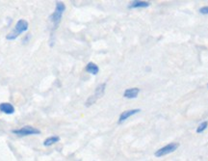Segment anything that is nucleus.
I'll return each mask as SVG.
<instances>
[{"label":"nucleus","mask_w":208,"mask_h":161,"mask_svg":"<svg viewBox=\"0 0 208 161\" xmlns=\"http://www.w3.org/2000/svg\"><path fill=\"white\" fill-rule=\"evenodd\" d=\"M151 5L147 1H142V0H135L132 1L128 5V9H138V8H146Z\"/></svg>","instance_id":"8"},{"label":"nucleus","mask_w":208,"mask_h":161,"mask_svg":"<svg viewBox=\"0 0 208 161\" xmlns=\"http://www.w3.org/2000/svg\"><path fill=\"white\" fill-rule=\"evenodd\" d=\"M207 87H208V84H207Z\"/></svg>","instance_id":"15"},{"label":"nucleus","mask_w":208,"mask_h":161,"mask_svg":"<svg viewBox=\"0 0 208 161\" xmlns=\"http://www.w3.org/2000/svg\"><path fill=\"white\" fill-rule=\"evenodd\" d=\"M59 141H60V137L57 136V135H53V136L48 137L44 141V146L45 147H50V146L54 145V144H56Z\"/></svg>","instance_id":"11"},{"label":"nucleus","mask_w":208,"mask_h":161,"mask_svg":"<svg viewBox=\"0 0 208 161\" xmlns=\"http://www.w3.org/2000/svg\"><path fill=\"white\" fill-rule=\"evenodd\" d=\"M207 126H208V122L207 121H204L202 124H199L197 128V133H202V132H203L207 128Z\"/></svg>","instance_id":"12"},{"label":"nucleus","mask_w":208,"mask_h":161,"mask_svg":"<svg viewBox=\"0 0 208 161\" xmlns=\"http://www.w3.org/2000/svg\"><path fill=\"white\" fill-rule=\"evenodd\" d=\"M12 132L15 135H18V136H28V135H35V134H40V130L34 128V126L32 125H24L20 128H18V129H13Z\"/></svg>","instance_id":"3"},{"label":"nucleus","mask_w":208,"mask_h":161,"mask_svg":"<svg viewBox=\"0 0 208 161\" xmlns=\"http://www.w3.org/2000/svg\"><path fill=\"white\" fill-rule=\"evenodd\" d=\"M141 111L140 109H131V110H126V111H123L121 115H120V118H119V121L118 123L119 124H121L122 122H124L125 120H127V119L133 115H135L137 113H139Z\"/></svg>","instance_id":"6"},{"label":"nucleus","mask_w":208,"mask_h":161,"mask_svg":"<svg viewBox=\"0 0 208 161\" xmlns=\"http://www.w3.org/2000/svg\"><path fill=\"white\" fill-rule=\"evenodd\" d=\"M28 27H29V24H28V22L25 20H19L18 22H16L15 26V29L6 36V39L9 40V41L15 40L16 38L20 35L21 33L27 31Z\"/></svg>","instance_id":"2"},{"label":"nucleus","mask_w":208,"mask_h":161,"mask_svg":"<svg viewBox=\"0 0 208 161\" xmlns=\"http://www.w3.org/2000/svg\"><path fill=\"white\" fill-rule=\"evenodd\" d=\"M105 88H106V83H102V84H100V85H98V86L96 87V89L95 94H94V95H91V96L87 99V101L85 102V105H86L87 107H89V106H91V105H93L98 98H100L104 95Z\"/></svg>","instance_id":"4"},{"label":"nucleus","mask_w":208,"mask_h":161,"mask_svg":"<svg viewBox=\"0 0 208 161\" xmlns=\"http://www.w3.org/2000/svg\"><path fill=\"white\" fill-rule=\"evenodd\" d=\"M85 71L87 72H89V73H91V74L96 75L99 72V67H98V66L96 64H95L93 62H89L86 65V67H85Z\"/></svg>","instance_id":"10"},{"label":"nucleus","mask_w":208,"mask_h":161,"mask_svg":"<svg viewBox=\"0 0 208 161\" xmlns=\"http://www.w3.org/2000/svg\"><path fill=\"white\" fill-rule=\"evenodd\" d=\"M65 10H66L65 3H63L62 1H57L56 2V6H55V10L51 14L50 18H49V19H50L51 23L53 24L54 29H57V27L59 26Z\"/></svg>","instance_id":"1"},{"label":"nucleus","mask_w":208,"mask_h":161,"mask_svg":"<svg viewBox=\"0 0 208 161\" xmlns=\"http://www.w3.org/2000/svg\"><path fill=\"white\" fill-rule=\"evenodd\" d=\"M179 147V144L177 143H171V144H168L167 146H165L159 150H157L155 152H154V155L156 157H162L164 155H167L169 154H172V152L176 151L177 150V148Z\"/></svg>","instance_id":"5"},{"label":"nucleus","mask_w":208,"mask_h":161,"mask_svg":"<svg viewBox=\"0 0 208 161\" xmlns=\"http://www.w3.org/2000/svg\"><path fill=\"white\" fill-rule=\"evenodd\" d=\"M199 13L202 15H208V6L202 7L201 9H199Z\"/></svg>","instance_id":"13"},{"label":"nucleus","mask_w":208,"mask_h":161,"mask_svg":"<svg viewBox=\"0 0 208 161\" xmlns=\"http://www.w3.org/2000/svg\"><path fill=\"white\" fill-rule=\"evenodd\" d=\"M29 38H30V36H29V35H27V36H26L25 38H24V39H23V44H25V43H27V40H28Z\"/></svg>","instance_id":"14"},{"label":"nucleus","mask_w":208,"mask_h":161,"mask_svg":"<svg viewBox=\"0 0 208 161\" xmlns=\"http://www.w3.org/2000/svg\"><path fill=\"white\" fill-rule=\"evenodd\" d=\"M0 111L7 114V115H12L15 113V107L12 103L2 102V103H0Z\"/></svg>","instance_id":"7"},{"label":"nucleus","mask_w":208,"mask_h":161,"mask_svg":"<svg viewBox=\"0 0 208 161\" xmlns=\"http://www.w3.org/2000/svg\"><path fill=\"white\" fill-rule=\"evenodd\" d=\"M140 93V89L139 88H130V89H126L123 93V97L126 98H135L138 97Z\"/></svg>","instance_id":"9"}]
</instances>
